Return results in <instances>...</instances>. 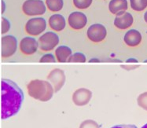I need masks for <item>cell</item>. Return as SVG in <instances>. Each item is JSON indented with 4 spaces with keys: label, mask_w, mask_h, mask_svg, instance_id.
<instances>
[{
    "label": "cell",
    "mask_w": 147,
    "mask_h": 128,
    "mask_svg": "<svg viewBox=\"0 0 147 128\" xmlns=\"http://www.w3.org/2000/svg\"><path fill=\"white\" fill-rule=\"evenodd\" d=\"M90 63H98L101 62V61L98 59V58H97V57H93V58H91L88 61Z\"/></svg>",
    "instance_id": "cell-29"
},
{
    "label": "cell",
    "mask_w": 147,
    "mask_h": 128,
    "mask_svg": "<svg viewBox=\"0 0 147 128\" xmlns=\"http://www.w3.org/2000/svg\"><path fill=\"white\" fill-rule=\"evenodd\" d=\"M60 42V38L57 33L48 31L42 34L38 39L39 48L44 52H50L54 51Z\"/></svg>",
    "instance_id": "cell-4"
},
{
    "label": "cell",
    "mask_w": 147,
    "mask_h": 128,
    "mask_svg": "<svg viewBox=\"0 0 147 128\" xmlns=\"http://www.w3.org/2000/svg\"><path fill=\"white\" fill-rule=\"evenodd\" d=\"M19 48L24 55H32L36 54L39 49L38 40L33 36H25L20 41Z\"/></svg>",
    "instance_id": "cell-10"
},
{
    "label": "cell",
    "mask_w": 147,
    "mask_h": 128,
    "mask_svg": "<svg viewBox=\"0 0 147 128\" xmlns=\"http://www.w3.org/2000/svg\"><path fill=\"white\" fill-rule=\"evenodd\" d=\"M92 92L87 88H79L72 94V101L77 106H85L90 102Z\"/></svg>",
    "instance_id": "cell-11"
},
{
    "label": "cell",
    "mask_w": 147,
    "mask_h": 128,
    "mask_svg": "<svg viewBox=\"0 0 147 128\" xmlns=\"http://www.w3.org/2000/svg\"><path fill=\"white\" fill-rule=\"evenodd\" d=\"M87 36L91 42L98 43L105 39L107 36V29L105 25L99 23L91 24L87 28Z\"/></svg>",
    "instance_id": "cell-7"
},
{
    "label": "cell",
    "mask_w": 147,
    "mask_h": 128,
    "mask_svg": "<svg viewBox=\"0 0 147 128\" xmlns=\"http://www.w3.org/2000/svg\"><path fill=\"white\" fill-rule=\"evenodd\" d=\"M111 128H137V127L133 124H119V125L113 126Z\"/></svg>",
    "instance_id": "cell-25"
},
{
    "label": "cell",
    "mask_w": 147,
    "mask_h": 128,
    "mask_svg": "<svg viewBox=\"0 0 147 128\" xmlns=\"http://www.w3.org/2000/svg\"><path fill=\"white\" fill-rule=\"evenodd\" d=\"M137 102L142 108L147 111V92L142 93L138 96L137 98Z\"/></svg>",
    "instance_id": "cell-22"
},
{
    "label": "cell",
    "mask_w": 147,
    "mask_h": 128,
    "mask_svg": "<svg viewBox=\"0 0 147 128\" xmlns=\"http://www.w3.org/2000/svg\"><path fill=\"white\" fill-rule=\"evenodd\" d=\"M47 23L45 18L42 17H34L30 18L25 24L24 30L31 36H37L45 32Z\"/></svg>",
    "instance_id": "cell-5"
},
{
    "label": "cell",
    "mask_w": 147,
    "mask_h": 128,
    "mask_svg": "<svg viewBox=\"0 0 147 128\" xmlns=\"http://www.w3.org/2000/svg\"><path fill=\"white\" fill-rule=\"evenodd\" d=\"M80 128H100V125L92 119H87L81 123Z\"/></svg>",
    "instance_id": "cell-24"
},
{
    "label": "cell",
    "mask_w": 147,
    "mask_h": 128,
    "mask_svg": "<svg viewBox=\"0 0 147 128\" xmlns=\"http://www.w3.org/2000/svg\"><path fill=\"white\" fill-rule=\"evenodd\" d=\"M93 3V0H73V5L79 9H86L89 8Z\"/></svg>",
    "instance_id": "cell-20"
},
{
    "label": "cell",
    "mask_w": 147,
    "mask_h": 128,
    "mask_svg": "<svg viewBox=\"0 0 147 128\" xmlns=\"http://www.w3.org/2000/svg\"><path fill=\"white\" fill-rule=\"evenodd\" d=\"M130 6L136 12H142L147 8V0H130Z\"/></svg>",
    "instance_id": "cell-18"
},
{
    "label": "cell",
    "mask_w": 147,
    "mask_h": 128,
    "mask_svg": "<svg viewBox=\"0 0 147 128\" xmlns=\"http://www.w3.org/2000/svg\"><path fill=\"white\" fill-rule=\"evenodd\" d=\"M24 99V93L18 84L8 79H3L1 81V119H7L17 115Z\"/></svg>",
    "instance_id": "cell-1"
},
{
    "label": "cell",
    "mask_w": 147,
    "mask_h": 128,
    "mask_svg": "<svg viewBox=\"0 0 147 128\" xmlns=\"http://www.w3.org/2000/svg\"><path fill=\"white\" fill-rule=\"evenodd\" d=\"M142 40L141 32L136 29H130L123 36V42L130 47H135L140 45Z\"/></svg>",
    "instance_id": "cell-13"
},
{
    "label": "cell",
    "mask_w": 147,
    "mask_h": 128,
    "mask_svg": "<svg viewBox=\"0 0 147 128\" xmlns=\"http://www.w3.org/2000/svg\"><path fill=\"white\" fill-rule=\"evenodd\" d=\"M27 90L28 95L42 102L50 101L54 94V87L49 81L37 79L28 83Z\"/></svg>",
    "instance_id": "cell-2"
},
{
    "label": "cell",
    "mask_w": 147,
    "mask_h": 128,
    "mask_svg": "<svg viewBox=\"0 0 147 128\" xmlns=\"http://www.w3.org/2000/svg\"><path fill=\"white\" fill-rule=\"evenodd\" d=\"M109 10L114 15H120L128 9V3L127 0H111L109 3Z\"/></svg>",
    "instance_id": "cell-15"
},
{
    "label": "cell",
    "mask_w": 147,
    "mask_h": 128,
    "mask_svg": "<svg viewBox=\"0 0 147 128\" xmlns=\"http://www.w3.org/2000/svg\"><path fill=\"white\" fill-rule=\"evenodd\" d=\"M48 25L54 32H61L66 27V20L63 15L59 13L52 14L49 18Z\"/></svg>",
    "instance_id": "cell-14"
},
{
    "label": "cell",
    "mask_w": 147,
    "mask_h": 128,
    "mask_svg": "<svg viewBox=\"0 0 147 128\" xmlns=\"http://www.w3.org/2000/svg\"><path fill=\"white\" fill-rule=\"evenodd\" d=\"M47 9L54 13H57L63 9L64 0H46Z\"/></svg>",
    "instance_id": "cell-17"
},
{
    "label": "cell",
    "mask_w": 147,
    "mask_h": 128,
    "mask_svg": "<svg viewBox=\"0 0 147 128\" xmlns=\"http://www.w3.org/2000/svg\"><path fill=\"white\" fill-rule=\"evenodd\" d=\"M134 23V18L131 13L123 12L120 15H117L113 21V24L117 28L120 30H125L131 27Z\"/></svg>",
    "instance_id": "cell-12"
},
{
    "label": "cell",
    "mask_w": 147,
    "mask_h": 128,
    "mask_svg": "<svg viewBox=\"0 0 147 128\" xmlns=\"http://www.w3.org/2000/svg\"><path fill=\"white\" fill-rule=\"evenodd\" d=\"M127 63H138V61L135 57H130L128 59L126 60Z\"/></svg>",
    "instance_id": "cell-28"
},
{
    "label": "cell",
    "mask_w": 147,
    "mask_h": 128,
    "mask_svg": "<svg viewBox=\"0 0 147 128\" xmlns=\"http://www.w3.org/2000/svg\"><path fill=\"white\" fill-rule=\"evenodd\" d=\"M1 2H2V3H1V5H2V10H1V13H2V14H3V13H4V12L6 11V3H5V1H4V0H2Z\"/></svg>",
    "instance_id": "cell-27"
},
{
    "label": "cell",
    "mask_w": 147,
    "mask_h": 128,
    "mask_svg": "<svg viewBox=\"0 0 147 128\" xmlns=\"http://www.w3.org/2000/svg\"><path fill=\"white\" fill-rule=\"evenodd\" d=\"M87 61L86 55L82 52H76L69 57L67 62L69 63H85Z\"/></svg>",
    "instance_id": "cell-19"
},
{
    "label": "cell",
    "mask_w": 147,
    "mask_h": 128,
    "mask_svg": "<svg viewBox=\"0 0 147 128\" xmlns=\"http://www.w3.org/2000/svg\"><path fill=\"white\" fill-rule=\"evenodd\" d=\"M11 28V24L6 18H2V24H1V33L5 35L9 32Z\"/></svg>",
    "instance_id": "cell-23"
},
{
    "label": "cell",
    "mask_w": 147,
    "mask_h": 128,
    "mask_svg": "<svg viewBox=\"0 0 147 128\" xmlns=\"http://www.w3.org/2000/svg\"><path fill=\"white\" fill-rule=\"evenodd\" d=\"M56 61H57V60H56L54 54H51V53H47V54H43L39 59L40 63H55Z\"/></svg>",
    "instance_id": "cell-21"
},
{
    "label": "cell",
    "mask_w": 147,
    "mask_h": 128,
    "mask_svg": "<svg viewBox=\"0 0 147 128\" xmlns=\"http://www.w3.org/2000/svg\"><path fill=\"white\" fill-rule=\"evenodd\" d=\"M72 54V49L68 46L61 45L57 46L54 51V56L57 61L60 63H65L68 61L69 57Z\"/></svg>",
    "instance_id": "cell-16"
},
{
    "label": "cell",
    "mask_w": 147,
    "mask_h": 128,
    "mask_svg": "<svg viewBox=\"0 0 147 128\" xmlns=\"http://www.w3.org/2000/svg\"><path fill=\"white\" fill-rule=\"evenodd\" d=\"M87 17L81 11H73L69 15L68 24L73 30H81L87 24Z\"/></svg>",
    "instance_id": "cell-9"
},
{
    "label": "cell",
    "mask_w": 147,
    "mask_h": 128,
    "mask_svg": "<svg viewBox=\"0 0 147 128\" xmlns=\"http://www.w3.org/2000/svg\"><path fill=\"white\" fill-rule=\"evenodd\" d=\"M141 128H147V123H146V124H145L144 126H142Z\"/></svg>",
    "instance_id": "cell-31"
},
{
    "label": "cell",
    "mask_w": 147,
    "mask_h": 128,
    "mask_svg": "<svg viewBox=\"0 0 147 128\" xmlns=\"http://www.w3.org/2000/svg\"><path fill=\"white\" fill-rule=\"evenodd\" d=\"M22 11L26 16L39 17L47 12V6L42 0H25L22 5Z\"/></svg>",
    "instance_id": "cell-3"
},
{
    "label": "cell",
    "mask_w": 147,
    "mask_h": 128,
    "mask_svg": "<svg viewBox=\"0 0 147 128\" xmlns=\"http://www.w3.org/2000/svg\"><path fill=\"white\" fill-rule=\"evenodd\" d=\"M121 68H123V69H124L125 70H127V71H131V70H134V69H137V68H138V65H122L121 66Z\"/></svg>",
    "instance_id": "cell-26"
},
{
    "label": "cell",
    "mask_w": 147,
    "mask_h": 128,
    "mask_svg": "<svg viewBox=\"0 0 147 128\" xmlns=\"http://www.w3.org/2000/svg\"><path fill=\"white\" fill-rule=\"evenodd\" d=\"M18 42L12 35L3 36L1 39V56L3 58H9L14 55L18 51Z\"/></svg>",
    "instance_id": "cell-6"
},
{
    "label": "cell",
    "mask_w": 147,
    "mask_h": 128,
    "mask_svg": "<svg viewBox=\"0 0 147 128\" xmlns=\"http://www.w3.org/2000/svg\"><path fill=\"white\" fill-rule=\"evenodd\" d=\"M143 18H144L145 22H146V23L147 24V10L146 11V13H144V17H143Z\"/></svg>",
    "instance_id": "cell-30"
},
{
    "label": "cell",
    "mask_w": 147,
    "mask_h": 128,
    "mask_svg": "<svg viewBox=\"0 0 147 128\" xmlns=\"http://www.w3.org/2000/svg\"><path fill=\"white\" fill-rule=\"evenodd\" d=\"M143 62H145V63H147V59L144 60V61H143Z\"/></svg>",
    "instance_id": "cell-32"
},
{
    "label": "cell",
    "mask_w": 147,
    "mask_h": 128,
    "mask_svg": "<svg viewBox=\"0 0 147 128\" xmlns=\"http://www.w3.org/2000/svg\"><path fill=\"white\" fill-rule=\"evenodd\" d=\"M47 79L54 87V93L58 92L63 87L66 80L65 71L61 69H54L51 70L47 75Z\"/></svg>",
    "instance_id": "cell-8"
}]
</instances>
